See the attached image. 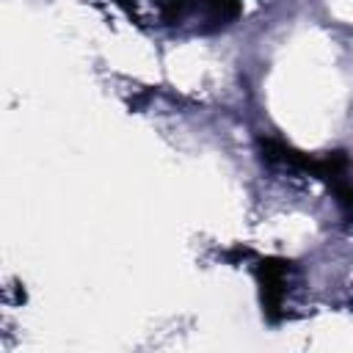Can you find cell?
Instances as JSON below:
<instances>
[{
	"instance_id": "obj_1",
	"label": "cell",
	"mask_w": 353,
	"mask_h": 353,
	"mask_svg": "<svg viewBox=\"0 0 353 353\" xmlns=\"http://www.w3.org/2000/svg\"><path fill=\"white\" fill-rule=\"evenodd\" d=\"M287 273H290V262L268 256L259 259L256 265V281H259V292H262V306L265 314L270 320H279V309L284 301V287H287Z\"/></svg>"
},
{
	"instance_id": "obj_2",
	"label": "cell",
	"mask_w": 353,
	"mask_h": 353,
	"mask_svg": "<svg viewBox=\"0 0 353 353\" xmlns=\"http://www.w3.org/2000/svg\"><path fill=\"white\" fill-rule=\"evenodd\" d=\"M196 8L204 17V22H210V28H221L240 14L237 0H196Z\"/></svg>"
},
{
	"instance_id": "obj_3",
	"label": "cell",
	"mask_w": 353,
	"mask_h": 353,
	"mask_svg": "<svg viewBox=\"0 0 353 353\" xmlns=\"http://www.w3.org/2000/svg\"><path fill=\"white\" fill-rule=\"evenodd\" d=\"M121 8H127V11H132V0H116Z\"/></svg>"
}]
</instances>
